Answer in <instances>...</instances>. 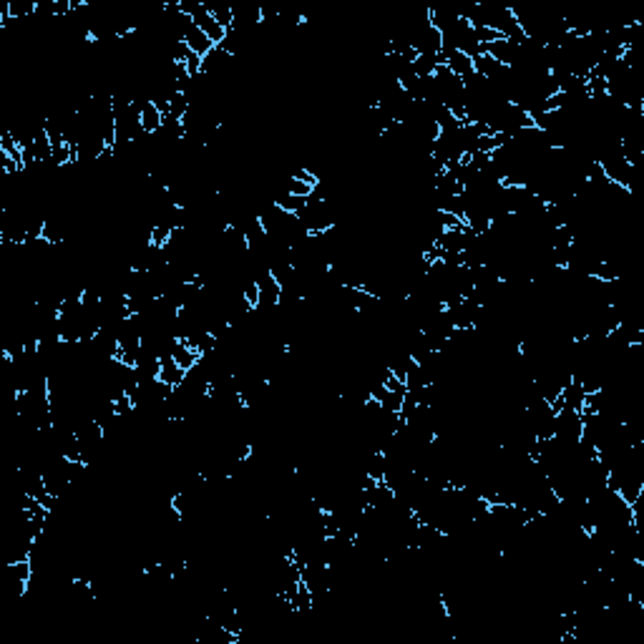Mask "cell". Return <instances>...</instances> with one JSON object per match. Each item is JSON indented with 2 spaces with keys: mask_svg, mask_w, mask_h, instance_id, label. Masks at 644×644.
I'll return each mask as SVG.
<instances>
[{
  "mask_svg": "<svg viewBox=\"0 0 644 644\" xmlns=\"http://www.w3.org/2000/svg\"><path fill=\"white\" fill-rule=\"evenodd\" d=\"M191 23H194L196 28L204 30V33H207V38L212 40L214 46H222V43H225L227 30L222 28L217 20H214V16L209 13V8H207V3H204V0H201L199 8L194 11V16H191Z\"/></svg>",
  "mask_w": 644,
  "mask_h": 644,
  "instance_id": "1",
  "label": "cell"
},
{
  "mask_svg": "<svg viewBox=\"0 0 644 644\" xmlns=\"http://www.w3.org/2000/svg\"><path fill=\"white\" fill-rule=\"evenodd\" d=\"M138 119H141V131H144V136H156V133L164 129V111H161L154 101H149V98L141 101Z\"/></svg>",
  "mask_w": 644,
  "mask_h": 644,
  "instance_id": "2",
  "label": "cell"
},
{
  "mask_svg": "<svg viewBox=\"0 0 644 644\" xmlns=\"http://www.w3.org/2000/svg\"><path fill=\"white\" fill-rule=\"evenodd\" d=\"M172 360L177 362L181 370L189 373V370H194L196 365H199L201 355H199V350H194V347L186 342V340H177L174 347H172Z\"/></svg>",
  "mask_w": 644,
  "mask_h": 644,
  "instance_id": "3",
  "label": "cell"
},
{
  "mask_svg": "<svg viewBox=\"0 0 644 644\" xmlns=\"http://www.w3.org/2000/svg\"><path fill=\"white\" fill-rule=\"evenodd\" d=\"M184 43H186V46H189V51H194L199 58H207L209 53H212L214 48H217V46H214V43H212V40L207 38V33H204V30H201V28H196L194 23H191L189 28H186V33H184Z\"/></svg>",
  "mask_w": 644,
  "mask_h": 644,
  "instance_id": "4",
  "label": "cell"
},
{
  "mask_svg": "<svg viewBox=\"0 0 644 644\" xmlns=\"http://www.w3.org/2000/svg\"><path fill=\"white\" fill-rule=\"evenodd\" d=\"M159 380H161V383H167V386H172V388H179L186 380V370L179 368L177 362L172 360V355H164V357H161Z\"/></svg>",
  "mask_w": 644,
  "mask_h": 644,
  "instance_id": "5",
  "label": "cell"
},
{
  "mask_svg": "<svg viewBox=\"0 0 644 644\" xmlns=\"http://www.w3.org/2000/svg\"><path fill=\"white\" fill-rule=\"evenodd\" d=\"M209 13L214 16V20H217L219 25L225 30H232V25H234V13H232V6H225V3H207Z\"/></svg>",
  "mask_w": 644,
  "mask_h": 644,
  "instance_id": "6",
  "label": "cell"
},
{
  "mask_svg": "<svg viewBox=\"0 0 644 644\" xmlns=\"http://www.w3.org/2000/svg\"><path fill=\"white\" fill-rule=\"evenodd\" d=\"M282 191H287V194H292V196H305V199H310V196L315 194V186L307 184V181H302V179H297V177H290L287 181H285V189Z\"/></svg>",
  "mask_w": 644,
  "mask_h": 644,
  "instance_id": "7",
  "label": "cell"
},
{
  "mask_svg": "<svg viewBox=\"0 0 644 644\" xmlns=\"http://www.w3.org/2000/svg\"><path fill=\"white\" fill-rule=\"evenodd\" d=\"M242 297H244V302H247L252 310H257L259 307V285H257V280L242 282Z\"/></svg>",
  "mask_w": 644,
  "mask_h": 644,
  "instance_id": "8",
  "label": "cell"
}]
</instances>
